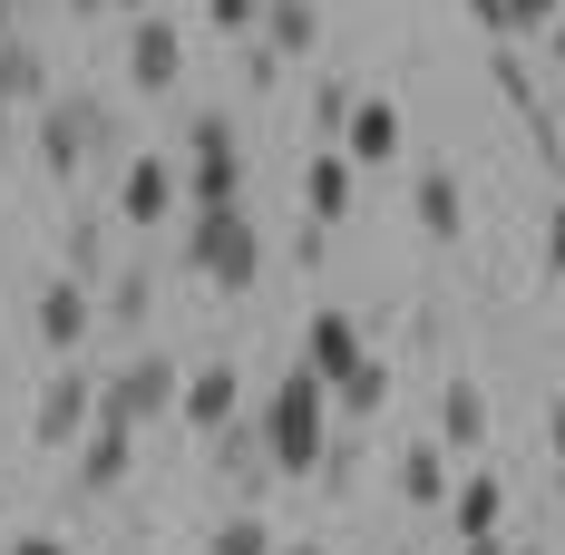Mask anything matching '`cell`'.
Returning <instances> with one entry per match:
<instances>
[{"label":"cell","mask_w":565,"mask_h":555,"mask_svg":"<svg viewBox=\"0 0 565 555\" xmlns=\"http://www.w3.org/2000/svg\"><path fill=\"white\" fill-rule=\"evenodd\" d=\"M185 205L195 215H215V205H244V147H234V117L205 108L195 127H185Z\"/></svg>","instance_id":"obj_4"},{"label":"cell","mask_w":565,"mask_h":555,"mask_svg":"<svg viewBox=\"0 0 565 555\" xmlns=\"http://www.w3.org/2000/svg\"><path fill=\"white\" fill-rule=\"evenodd\" d=\"M0 157H10V108H0Z\"/></svg>","instance_id":"obj_39"},{"label":"cell","mask_w":565,"mask_h":555,"mask_svg":"<svg viewBox=\"0 0 565 555\" xmlns=\"http://www.w3.org/2000/svg\"><path fill=\"white\" fill-rule=\"evenodd\" d=\"M458 555H516L508 536H458Z\"/></svg>","instance_id":"obj_34"},{"label":"cell","mask_w":565,"mask_h":555,"mask_svg":"<svg viewBox=\"0 0 565 555\" xmlns=\"http://www.w3.org/2000/svg\"><path fill=\"white\" fill-rule=\"evenodd\" d=\"M185 205V175L167 157H117V224H137V234H157V224Z\"/></svg>","instance_id":"obj_7"},{"label":"cell","mask_w":565,"mask_h":555,"mask_svg":"<svg viewBox=\"0 0 565 555\" xmlns=\"http://www.w3.org/2000/svg\"><path fill=\"white\" fill-rule=\"evenodd\" d=\"M351 108H361V88H351V78H312V127H322V147H341Z\"/></svg>","instance_id":"obj_26"},{"label":"cell","mask_w":565,"mask_h":555,"mask_svg":"<svg viewBox=\"0 0 565 555\" xmlns=\"http://www.w3.org/2000/svg\"><path fill=\"white\" fill-rule=\"evenodd\" d=\"M546 274H565V205L546 215Z\"/></svg>","instance_id":"obj_33"},{"label":"cell","mask_w":565,"mask_h":555,"mask_svg":"<svg viewBox=\"0 0 565 555\" xmlns=\"http://www.w3.org/2000/svg\"><path fill=\"white\" fill-rule=\"evenodd\" d=\"M0 555H68V546H58L50 526H30V536H10V546H0Z\"/></svg>","instance_id":"obj_31"},{"label":"cell","mask_w":565,"mask_h":555,"mask_svg":"<svg viewBox=\"0 0 565 555\" xmlns=\"http://www.w3.org/2000/svg\"><path fill=\"white\" fill-rule=\"evenodd\" d=\"M546 58H556V68H565V20H556V30H546Z\"/></svg>","instance_id":"obj_36"},{"label":"cell","mask_w":565,"mask_h":555,"mask_svg":"<svg viewBox=\"0 0 565 555\" xmlns=\"http://www.w3.org/2000/svg\"><path fill=\"white\" fill-rule=\"evenodd\" d=\"M234 399H244L234 389V361H205V371H185V389H175V419L215 439V429H234Z\"/></svg>","instance_id":"obj_14"},{"label":"cell","mask_w":565,"mask_h":555,"mask_svg":"<svg viewBox=\"0 0 565 555\" xmlns=\"http://www.w3.org/2000/svg\"><path fill=\"white\" fill-rule=\"evenodd\" d=\"M20 98H50V68H40V50L10 30V40H0V108H20Z\"/></svg>","instance_id":"obj_22"},{"label":"cell","mask_w":565,"mask_h":555,"mask_svg":"<svg viewBox=\"0 0 565 555\" xmlns=\"http://www.w3.org/2000/svg\"><path fill=\"white\" fill-rule=\"evenodd\" d=\"M205 555H274V526H264V506H234L225 526L205 536Z\"/></svg>","instance_id":"obj_24"},{"label":"cell","mask_w":565,"mask_h":555,"mask_svg":"<svg viewBox=\"0 0 565 555\" xmlns=\"http://www.w3.org/2000/svg\"><path fill=\"white\" fill-rule=\"evenodd\" d=\"M478 439H488V389L449 381L439 389V448H478Z\"/></svg>","instance_id":"obj_19"},{"label":"cell","mask_w":565,"mask_h":555,"mask_svg":"<svg viewBox=\"0 0 565 555\" xmlns=\"http://www.w3.org/2000/svg\"><path fill=\"white\" fill-rule=\"evenodd\" d=\"M205 20H215L225 40H254V30H264V0H205Z\"/></svg>","instance_id":"obj_28"},{"label":"cell","mask_w":565,"mask_h":555,"mask_svg":"<svg viewBox=\"0 0 565 555\" xmlns=\"http://www.w3.org/2000/svg\"><path fill=\"white\" fill-rule=\"evenodd\" d=\"M556 20H565V0H508V40H546ZM508 40H498V50H508Z\"/></svg>","instance_id":"obj_27"},{"label":"cell","mask_w":565,"mask_h":555,"mask_svg":"<svg viewBox=\"0 0 565 555\" xmlns=\"http://www.w3.org/2000/svg\"><path fill=\"white\" fill-rule=\"evenodd\" d=\"M312 30H322L312 0H264V30H254V40H264L274 58H302V50H312Z\"/></svg>","instance_id":"obj_20"},{"label":"cell","mask_w":565,"mask_h":555,"mask_svg":"<svg viewBox=\"0 0 565 555\" xmlns=\"http://www.w3.org/2000/svg\"><path fill=\"white\" fill-rule=\"evenodd\" d=\"M127 78H137V88H175V78H185V40H175L167 10H137V20H127Z\"/></svg>","instance_id":"obj_10"},{"label":"cell","mask_w":565,"mask_h":555,"mask_svg":"<svg viewBox=\"0 0 565 555\" xmlns=\"http://www.w3.org/2000/svg\"><path fill=\"white\" fill-rule=\"evenodd\" d=\"M88 419H98V381H88L78 361H58L50 389H40V409H30V439H40V448H78V439H88Z\"/></svg>","instance_id":"obj_6"},{"label":"cell","mask_w":565,"mask_h":555,"mask_svg":"<svg viewBox=\"0 0 565 555\" xmlns=\"http://www.w3.org/2000/svg\"><path fill=\"white\" fill-rule=\"evenodd\" d=\"M409 215H419V234H429V244H468V195H458V167H419Z\"/></svg>","instance_id":"obj_12"},{"label":"cell","mask_w":565,"mask_h":555,"mask_svg":"<svg viewBox=\"0 0 565 555\" xmlns=\"http://www.w3.org/2000/svg\"><path fill=\"white\" fill-rule=\"evenodd\" d=\"M556 498H565V458H556Z\"/></svg>","instance_id":"obj_41"},{"label":"cell","mask_w":565,"mask_h":555,"mask_svg":"<svg viewBox=\"0 0 565 555\" xmlns=\"http://www.w3.org/2000/svg\"><path fill=\"white\" fill-rule=\"evenodd\" d=\"M546 439H556V458H565V399H546Z\"/></svg>","instance_id":"obj_35"},{"label":"cell","mask_w":565,"mask_h":555,"mask_svg":"<svg viewBox=\"0 0 565 555\" xmlns=\"http://www.w3.org/2000/svg\"><path fill=\"white\" fill-rule=\"evenodd\" d=\"M332 399L351 409V419H381V409H391V361H361V371H351Z\"/></svg>","instance_id":"obj_25"},{"label":"cell","mask_w":565,"mask_h":555,"mask_svg":"<svg viewBox=\"0 0 565 555\" xmlns=\"http://www.w3.org/2000/svg\"><path fill=\"white\" fill-rule=\"evenodd\" d=\"M185 264L215 282V292H254V282H264V234H254V215H244V205L195 215V234H185Z\"/></svg>","instance_id":"obj_3"},{"label":"cell","mask_w":565,"mask_h":555,"mask_svg":"<svg viewBox=\"0 0 565 555\" xmlns=\"http://www.w3.org/2000/svg\"><path fill=\"white\" fill-rule=\"evenodd\" d=\"M175 389H185V371H175L167 351H137L127 371L98 381V419H108V429H147V419H167V409H175Z\"/></svg>","instance_id":"obj_5"},{"label":"cell","mask_w":565,"mask_h":555,"mask_svg":"<svg viewBox=\"0 0 565 555\" xmlns=\"http://www.w3.org/2000/svg\"><path fill=\"white\" fill-rule=\"evenodd\" d=\"M30 332L50 341L58 361H78V341L98 332V292H88V282H68V274L40 282V302H30Z\"/></svg>","instance_id":"obj_8"},{"label":"cell","mask_w":565,"mask_h":555,"mask_svg":"<svg viewBox=\"0 0 565 555\" xmlns=\"http://www.w3.org/2000/svg\"><path fill=\"white\" fill-rule=\"evenodd\" d=\"M108 10H157V0H108Z\"/></svg>","instance_id":"obj_40"},{"label":"cell","mask_w":565,"mask_h":555,"mask_svg":"<svg viewBox=\"0 0 565 555\" xmlns=\"http://www.w3.org/2000/svg\"><path fill=\"white\" fill-rule=\"evenodd\" d=\"M274 555H312V546H274Z\"/></svg>","instance_id":"obj_42"},{"label":"cell","mask_w":565,"mask_h":555,"mask_svg":"<svg viewBox=\"0 0 565 555\" xmlns=\"http://www.w3.org/2000/svg\"><path fill=\"white\" fill-rule=\"evenodd\" d=\"M10 20H20V0H0V40H10Z\"/></svg>","instance_id":"obj_37"},{"label":"cell","mask_w":565,"mask_h":555,"mask_svg":"<svg viewBox=\"0 0 565 555\" xmlns=\"http://www.w3.org/2000/svg\"><path fill=\"white\" fill-rule=\"evenodd\" d=\"M254 429H264V448H274V478H312V468H322V448H332V389L292 361Z\"/></svg>","instance_id":"obj_1"},{"label":"cell","mask_w":565,"mask_h":555,"mask_svg":"<svg viewBox=\"0 0 565 555\" xmlns=\"http://www.w3.org/2000/svg\"><path fill=\"white\" fill-rule=\"evenodd\" d=\"M215 478L234 488V506H264V488H274V448H264V429H254V419L215 429Z\"/></svg>","instance_id":"obj_11"},{"label":"cell","mask_w":565,"mask_h":555,"mask_svg":"<svg viewBox=\"0 0 565 555\" xmlns=\"http://www.w3.org/2000/svg\"><path fill=\"white\" fill-rule=\"evenodd\" d=\"M127 147V127H117L108 98H88V88H50L40 98V167L68 185V175L88 167V157H117Z\"/></svg>","instance_id":"obj_2"},{"label":"cell","mask_w":565,"mask_h":555,"mask_svg":"<svg viewBox=\"0 0 565 555\" xmlns=\"http://www.w3.org/2000/svg\"><path fill=\"white\" fill-rule=\"evenodd\" d=\"M58 244H68V282H88V292H98V274H108V215H88V205H78Z\"/></svg>","instance_id":"obj_21"},{"label":"cell","mask_w":565,"mask_h":555,"mask_svg":"<svg viewBox=\"0 0 565 555\" xmlns=\"http://www.w3.org/2000/svg\"><path fill=\"white\" fill-rule=\"evenodd\" d=\"M468 20H478L488 40H508V0H468Z\"/></svg>","instance_id":"obj_32"},{"label":"cell","mask_w":565,"mask_h":555,"mask_svg":"<svg viewBox=\"0 0 565 555\" xmlns=\"http://www.w3.org/2000/svg\"><path fill=\"white\" fill-rule=\"evenodd\" d=\"M498 88H508V108L526 117V108H546V98H536V78H526V58L516 50H498Z\"/></svg>","instance_id":"obj_29"},{"label":"cell","mask_w":565,"mask_h":555,"mask_svg":"<svg viewBox=\"0 0 565 555\" xmlns=\"http://www.w3.org/2000/svg\"><path fill=\"white\" fill-rule=\"evenodd\" d=\"M361 361H371V341H361V312H332V302H322V312H312V332H302V371H312L322 389H341Z\"/></svg>","instance_id":"obj_9"},{"label":"cell","mask_w":565,"mask_h":555,"mask_svg":"<svg viewBox=\"0 0 565 555\" xmlns=\"http://www.w3.org/2000/svg\"><path fill=\"white\" fill-rule=\"evenodd\" d=\"M68 10H78V20H98V10H108V0H68Z\"/></svg>","instance_id":"obj_38"},{"label":"cell","mask_w":565,"mask_h":555,"mask_svg":"<svg viewBox=\"0 0 565 555\" xmlns=\"http://www.w3.org/2000/svg\"><path fill=\"white\" fill-rule=\"evenodd\" d=\"M147 302H157V274H147V264L108 274V322H117V332H137V322H147Z\"/></svg>","instance_id":"obj_23"},{"label":"cell","mask_w":565,"mask_h":555,"mask_svg":"<svg viewBox=\"0 0 565 555\" xmlns=\"http://www.w3.org/2000/svg\"><path fill=\"white\" fill-rule=\"evenodd\" d=\"M399 137H409V127H399L391 98H361V108H351V127H341V157H351V167H391Z\"/></svg>","instance_id":"obj_16"},{"label":"cell","mask_w":565,"mask_h":555,"mask_svg":"<svg viewBox=\"0 0 565 555\" xmlns=\"http://www.w3.org/2000/svg\"><path fill=\"white\" fill-rule=\"evenodd\" d=\"M127 458H137V429H108V419H88V439H78V498H108L117 478H127Z\"/></svg>","instance_id":"obj_15"},{"label":"cell","mask_w":565,"mask_h":555,"mask_svg":"<svg viewBox=\"0 0 565 555\" xmlns=\"http://www.w3.org/2000/svg\"><path fill=\"white\" fill-rule=\"evenodd\" d=\"M274 78H282V58L264 40H244V88H274Z\"/></svg>","instance_id":"obj_30"},{"label":"cell","mask_w":565,"mask_h":555,"mask_svg":"<svg viewBox=\"0 0 565 555\" xmlns=\"http://www.w3.org/2000/svg\"><path fill=\"white\" fill-rule=\"evenodd\" d=\"M449 488H458V478H449V448H439V439L399 448V498H409V506H449Z\"/></svg>","instance_id":"obj_17"},{"label":"cell","mask_w":565,"mask_h":555,"mask_svg":"<svg viewBox=\"0 0 565 555\" xmlns=\"http://www.w3.org/2000/svg\"><path fill=\"white\" fill-rule=\"evenodd\" d=\"M449 516H458V536H498V516H508V488L488 478V468H468L449 488Z\"/></svg>","instance_id":"obj_18"},{"label":"cell","mask_w":565,"mask_h":555,"mask_svg":"<svg viewBox=\"0 0 565 555\" xmlns=\"http://www.w3.org/2000/svg\"><path fill=\"white\" fill-rule=\"evenodd\" d=\"M351 157H341V147H312V167H302V224H312V234H332L341 215H351Z\"/></svg>","instance_id":"obj_13"}]
</instances>
